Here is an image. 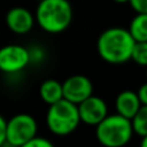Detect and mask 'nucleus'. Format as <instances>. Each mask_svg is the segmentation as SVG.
<instances>
[{
    "label": "nucleus",
    "mask_w": 147,
    "mask_h": 147,
    "mask_svg": "<svg viewBox=\"0 0 147 147\" xmlns=\"http://www.w3.org/2000/svg\"><path fill=\"white\" fill-rule=\"evenodd\" d=\"M136 43L128 28L110 27L98 36L97 53L107 63L123 65L132 61Z\"/></svg>",
    "instance_id": "f257e3e1"
},
{
    "label": "nucleus",
    "mask_w": 147,
    "mask_h": 147,
    "mask_svg": "<svg viewBox=\"0 0 147 147\" xmlns=\"http://www.w3.org/2000/svg\"><path fill=\"white\" fill-rule=\"evenodd\" d=\"M38 26L48 34H61L70 27L74 18L69 0H43L35 10Z\"/></svg>",
    "instance_id": "f03ea898"
},
{
    "label": "nucleus",
    "mask_w": 147,
    "mask_h": 147,
    "mask_svg": "<svg viewBox=\"0 0 147 147\" xmlns=\"http://www.w3.org/2000/svg\"><path fill=\"white\" fill-rule=\"evenodd\" d=\"M134 136L132 120L119 114L109 115L96 127L97 141L103 147H124Z\"/></svg>",
    "instance_id": "7ed1b4c3"
},
{
    "label": "nucleus",
    "mask_w": 147,
    "mask_h": 147,
    "mask_svg": "<svg viewBox=\"0 0 147 147\" xmlns=\"http://www.w3.org/2000/svg\"><path fill=\"white\" fill-rule=\"evenodd\" d=\"M47 128L49 132L59 137H65L74 133L81 123L79 106L67 99H61L51 105L45 116Z\"/></svg>",
    "instance_id": "20e7f679"
},
{
    "label": "nucleus",
    "mask_w": 147,
    "mask_h": 147,
    "mask_svg": "<svg viewBox=\"0 0 147 147\" xmlns=\"http://www.w3.org/2000/svg\"><path fill=\"white\" fill-rule=\"evenodd\" d=\"M38 137V123L28 114H17L8 120L7 141L4 145L22 147Z\"/></svg>",
    "instance_id": "39448f33"
},
{
    "label": "nucleus",
    "mask_w": 147,
    "mask_h": 147,
    "mask_svg": "<svg viewBox=\"0 0 147 147\" xmlns=\"http://www.w3.org/2000/svg\"><path fill=\"white\" fill-rule=\"evenodd\" d=\"M31 63L30 49L18 44H9L0 49V70L5 74H16Z\"/></svg>",
    "instance_id": "423d86ee"
},
{
    "label": "nucleus",
    "mask_w": 147,
    "mask_h": 147,
    "mask_svg": "<svg viewBox=\"0 0 147 147\" xmlns=\"http://www.w3.org/2000/svg\"><path fill=\"white\" fill-rule=\"evenodd\" d=\"M63 98L75 105H80L93 96L94 86L92 80L85 75H71L63 81Z\"/></svg>",
    "instance_id": "0eeeda50"
},
{
    "label": "nucleus",
    "mask_w": 147,
    "mask_h": 147,
    "mask_svg": "<svg viewBox=\"0 0 147 147\" xmlns=\"http://www.w3.org/2000/svg\"><path fill=\"white\" fill-rule=\"evenodd\" d=\"M78 106L81 123L90 127H97L110 115L106 101L94 94Z\"/></svg>",
    "instance_id": "6e6552de"
},
{
    "label": "nucleus",
    "mask_w": 147,
    "mask_h": 147,
    "mask_svg": "<svg viewBox=\"0 0 147 147\" xmlns=\"http://www.w3.org/2000/svg\"><path fill=\"white\" fill-rule=\"evenodd\" d=\"M5 23L16 35H26L34 28L36 18L35 14H32L27 8L14 7L8 10L5 16Z\"/></svg>",
    "instance_id": "1a4fd4ad"
},
{
    "label": "nucleus",
    "mask_w": 147,
    "mask_h": 147,
    "mask_svg": "<svg viewBox=\"0 0 147 147\" xmlns=\"http://www.w3.org/2000/svg\"><path fill=\"white\" fill-rule=\"evenodd\" d=\"M142 106L143 105L138 97V93L134 90H129V89L120 92L115 99L116 114L121 115L129 120H132L137 115V112L140 111Z\"/></svg>",
    "instance_id": "9d476101"
},
{
    "label": "nucleus",
    "mask_w": 147,
    "mask_h": 147,
    "mask_svg": "<svg viewBox=\"0 0 147 147\" xmlns=\"http://www.w3.org/2000/svg\"><path fill=\"white\" fill-rule=\"evenodd\" d=\"M39 94L47 105H54L63 99V84L56 79H47L41 83Z\"/></svg>",
    "instance_id": "9b49d317"
},
{
    "label": "nucleus",
    "mask_w": 147,
    "mask_h": 147,
    "mask_svg": "<svg viewBox=\"0 0 147 147\" xmlns=\"http://www.w3.org/2000/svg\"><path fill=\"white\" fill-rule=\"evenodd\" d=\"M128 30L137 43H147V14H136Z\"/></svg>",
    "instance_id": "f8f14e48"
},
{
    "label": "nucleus",
    "mask_w": 147,
    "mask_h": 147,
    "mask_svg": "<svg viewBox=\"0 0 147 147\" xmlns=\"http://www.w3.org/2000/svg\"><path fill=\"white\" fill-rule=\"evenodd\" d=\"M133 129H134V134L138 137L143 138L147 136V106L143 105L137 112L134 117L132 119Z\"/></svg>",
    "instance_id": "ddd939ff"
},
{
    "label": "nucleus",
    "mask_w": 147,
    "mask_h": 147,
    "mask_svg": "<svg viewBox=\"0 0 147 147\" xmlns=\"http://www.w3.org/2000/svg\"><path fill=\"white\" fill-rule=\"evenodd\" d=\"M132 61L138 66L147 69V43H136Z\"/></svg>",
    "instance_id": "4468645a"
},
{
    "label": "nucleus",
    "mask_w": 147,
    "mask_h": 147,
    "mask_svg": "<svg viewBox=\"0 0 147 147\" xmlns=\"http://www.w3.org/2000/svg\"><path fill=\"white\" fill-rule=\"evenodd\" d=\"M129 5L136 14H147V0H130Z\"/></svg>",
    "instance_id": "2eb2a0df"
},
{
    "label": "nucleus",
    "mask_w": 147,
    "mask_h": 147,
    "mask_svg": "<svg viewBox=\"0 0 147 147\" xmlns=\"http://www.w3.org/2000/svg\"><path fill=\"white\" fill-rule=\"evenodd\" d=\"M22 147H54V145L44 137H35L34 140H31L30 142H27Z\"/></svg>",
    "instance_id": "dca6fc26"
},
{
    "label": "nucleus",
    "mask_w": 147,
    "mask_h": 147,
    "mask_svg": "<svg viewBox=\"0 0 147 147\" xmlns=\"http://www.w3.org/2000/svg\"><path fill=\"white\" fill-rule=\"evenodd\" d=\"M30 49V56H31V63H40L44 59V51L40 47H32Z\"/></svg>",
    "instance_id": "f3484780"
},
{
    "label": "nucleus",
    "mask_w": 147,
    "mask_h": 147,
    "mask_svg": "<svg viewBox=\"0 0 147 147\" xmlns=\"http://www.w3.org/2000/svg\"><path fill=\"white\" fill-rule=\"evenodd\" d=\"M7 132H8V120L4 116L0 117V145H4L7 141Z\"/></svg>",
    "instance_id": "a211bd4d"
},
{
    "label": "nucleus",
    "mask_w": 147,
    "mask_h": 147,
    "mask_svg": "<svg viewBox=\"0 0 147 147\" xmlns=\"http://www.w3.org/2000/svg\"><path fill=\"white\" fill-rule=\"evenodd\" d=\"M137 93H138V97H140L141 102H142V105H146L147 106V81L140 86Z\"/></svg>",
    "instance_id": "6ab92c4d"
},
{
    "label": "nucleus",
    "mask_w": 147,
    "mask_h": 147,
    "mask_svg": "<svg viewBox=\"0 0 147 147\" xmlns=\"http://www.w3.org/2000/svg\"><path fill=\"white\" fill-rule=\"evenodd\" d=\"M140 147H147V136L146 137H143V138H141Z\"/></svg>",
    "instance_id": "aec40b11"
},
{
    "label": "nucleus",
    "mask_w": 147,
    "mask_h": 147,
    "mask_svg": "<svg viewBox=\"0 0 147 147\" xmlns=\"http://www.w3.org/2000/svg\"><path fill=\"white\" fill-rule=\"evenodd\" d=\"M112 1L117 3V4H129L130 0H112Z\"/></svg>",
    "instance_id": "412c9836"
},
{
    "label": "nucleus",
    "mask_w": 147,
    "mask_h": 147,
    "mask_svg": "<svg viewBox=\"0 0 147 147\" xmlns=\"http://www.w3.org/2000/svg\"><path fill=\"white\" fill-rule=\"evenodd\" d=\"M0 147H7V146H5V145H1V146H0Z\"/></svg>",
    "instance_id": "4be33fe9"
},
{
    "label": "nucleus",
    "mask_w": 147,
    "mask_h": 147,
    "mask_svg": "<svg viewBox=\"0 0 147 147\" xmlns=\"http://www.w3.org/2000/svg\"><path fill=\"white\" fill-rule=\"evenodd\" d=\"M36 1H39V3H40V1H43V0H36Z\"/></svg>",
    "instance_id": "5701e85b"
},
{
    "label": "nucleus",
    "mask_w": 147,
    "mask_h": 147,
    "mask_svg": "<svg viewBox=\"0 0 147 147\" xmlns=\"http://www.w3.org/2000/svg\"><path fill=\"white\" fill-rule=\"evenodd\" d=\"M146 76H147V70H146Z\"/></svg>",
    "instance_id": "b1692460"
}]
</instances>
